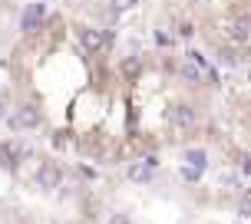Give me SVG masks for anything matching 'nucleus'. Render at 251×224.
<instances>
[{"label": "nucleus", "instance_id": "obj_1", "mask_svg": "<svg viewBox=\"0 0 251 224\" xmlns=\"http://www.w3.org/2000/svg\"><path fill=\"white\" fill-rule=\"evenodd\" d=\"M79 43H83L86 53L102 56V53H109V46H113V37L106 30H96V26H79Z\"/></svg>", "mask_w": 251, "mask_h": 224}, {"label": "nucleus", "instance_id": "obj_2", "mask_svg": "<svg viewBox=\"0 0 251 224\" xmlns=\"http://www.w3.org/2000/svg\"><path fill=\"white\" fill-rule=\"evenodd\" d=\"M7 125L13 132H30L40 125V109L37 106H20V109H13V115H7Z\"/></svg>", "mask_w": 251, "mask_h": 224}, {"label": "nucleus", "instance_id": "obj_3", "mask_svg": "<svg viewBox=\"0 0 251 224\" xmlns=\"http://www.w3.org/2000/svg\"><path fill=\"white\" fill-rule=\"evenodd\" d=\"M43 17H47V0H33L24 10V17H20V30H24V33H37L40 23H43Z\"/></svg>", "mask_w": 251, "mask_h": 224}, {"label": "nucleus", "instance_id": "obj_4", "mask_svg": "<svg viewBox=\"0 0 251 224\" xmlns=\"http://www.w3.org/2000/svg\"><path fill=\"white\" fill-rule=\"evenodd\" d=\"M165 119L176 125V129H188V125H195V109L188 102H172L169 112H165Z\"/></svg>", "mask_w": 251, "mask_h": 224}, {"label": "nucleus", "instance_id": "obj_5", "mask_svg": "<svg viewBox=\"0 0 251 224\" xmlns=\"http://www.w3.org/2000/svg\"><path fill=\"white\" fill-rule=\"evenodd\" d=\"M222 30H225V37L231 40L235 46H245V43L251 40V23L245 20V17H235V20H228Z\"/></svg>", "mask_w": 251, "mask_h": 224}, {"label": "nucleus", "instance_id": "obj_6", "mask_svg": "<svg viewBox=\"0 0 251 224\" xmlns=\"http://www.w3.org/2000/svg\"><path fill=\"white\" fill-rule=\"evenodd\" d=\"M60 178H63V172L56 168L53 162H43L37 168V175H33V181H37L43 191H53V188H60Z\"/></svg>", "mask_w": 251, "mask_h": 224}, {"label": "nucleus", "instance_id": "obj_7", "mask_svg": "<svg viewBox=\"0 0 251 224\" xmlns=\"http://www.w3.org/2000/svg\"><path fill=\"white\" fill-rule=\"evenodd\" d=\"M155 165H159V162H155V158L149 155V158H142V162H132L126 175H129V181H136V185H146V181L152 178V172H155Z\"/></svg>", "mask_w": 251, "mask_h": 224}, {"label": "nucleus", "instance_id": "obj_8", "mask_svg": "<svg viewBox=\"0 0 251 224\" xmlns=\"http://www.w3.org/2000/svg\"><path fill=\"white\" fill-rule=\"evenodd\" d=\"M185 165H188V168H195V172H205V165H208V152H205V149H188L185 152Z\"/></svg>", "mask_w": 251, "mask_h": 224}, {"label": "nucleus", "instance_id": "obj_9", "mask_svg": "<svg viewBox=\"0 0 251 224\" xmlns=\"http://www.w3.org/2000/svg\"><path fill=\"white\" fill-rule=\"evenodd\" d=\"M139 69H142V60H139V56H126V60L119 63V73L129 76V79H132V76H139Z\"/></svg>", "mask_w": 251, "mask_h": 224}, {"label": "nucleus", "instance_id": "obj_10", "mask_svg": "<svg viewBox=\"0 0 251 224\" xmlns=\"http://www.w3.org/2000/svg\"><path fill=\"white\" fill-rule=\"evenodd\" d=\"M7 145H10V152H13V162H17V165H20V162H26V158L33 155V149H30V145H24V142H7Z\"/></svg>", "mask_w": 251, "mask_h": 224}, {"label": "nucleus", "instance_id": "obj_11", "mask_svg": "<svg viewBox=\"0 0 251 224\" xmlns=\"http://www.w3.org/2000/svg\"><path fill=\"white\" fill-rule=\"evenodd\" d=\"M185 56H188V63H192V66H199L201 73H208V69H212V66H208V60H205V56H201L199 50H188Z\"/></svg>", "mask_w": 251, "mask_h": 224}, {"label": "nucleus", "instance_id": "obj_12", "mask_svg": "<svg viewBox=\"0 0 251 224\" xmlns=\"http://www.w3.org/2000/svg\"><path fill=\"white\" fill-rule=\"evenodd\" d=\"M215 60H218V66H228V69H231V66H238V56H235L231 50H218Z\"/></svg>", "mask_w": 251, "mask_h": 224}, {"label": "nucleus", "instance_id": "obj_13", "mask_svg": "<svg viewBox=\"0 0 251 224\" xmlns=\"http://www.w3.org/2000/svg\"><path fill=\"white\" fill-rule=\"evenodd\" d=\"M182 76H185L188 83H201V76H205V73H201L199 66H192V63H185V66H182Z\"/></svg>", "mask_w": 251, "mask_h": 224}, {"label": "nucleus", "instance_id": "obj_14", "mask_svg": "<svg viewBox=\"0 0 251 224\" xmlns=\"http://www.w3.org/2000/svg\"><path fill=\"white\" fill-rule=\"evenodd\" d=\"M0 165L10 172V168H17V162H13V152H10V145H0Z\"/></svg>", "mask_w": 251, "mask_h": 224}, {"label": "nucleus", "instance_id": "obj_15", "mask_svg": "<svg viewBox=\"0 0 251 224\" xmlns=\"http://www.w3.org/2000/svg\"><path fill=\"white\" fill-rule=\"evenodd\" d=\"M218 185L231 191V188H238V178H235V175H222V178H218Z\"/></svg>", "mask_w": 251, "mask_h": 224}, {"label": "nucleus", "instance_id": "obj_16", "mask_svg": "<svg viewBox=\"0 0 251 224\" xmlns=\"http://www.w3.org/2000/svg\"><path fill=\"white\" fill-rule=\"evenodd\" d=\"M182 178H185V181H199L201 172H195V168H188V165H185V168H182Z\"/></svg>", "mask_w": 251, "mask_h": 224}, {"label": "nucleus", "instance_id": "obj_17", "mask_svg": "<svg viewBox=\"0 0 251 224\" xmlns=\"http://www.w3.org/2000/svg\"><path fill=\"white\" fill-rule=\"evenodd\" d=\"M139 0H113V7L116 10H129V7H136Z\"/></svg>", "mask_w": 251, "mask_h": 224}, {"label": "nucleus", "instance_id": "obj_18", "mask_svg": "<svg viewBox=\"0 0 251 224\" xmlns=\"http://www.w3.org/2000/svg\"><path fill=\"white\" fill-rule=\"evenodd\" d=\"M109 224H132V218H129V214H113Z\"/></svg>", "mask_w": 251, "mask_h": 224}, {"label": "nucleus", "instance_id": "obj_19", "mask_svg": "<svg viewBox=\"0 0 251 224\" xmlns=\"http://www.w3.org/2000/svg\"><path fill=\"white\" fill-rule=\"evenodd\" d=\"M192 33H195V26H192V23H182V26H178V37H192Z\"/></svg>", "mask_w": 251, "mask_h": 224}, {"label": "nucleus", "instance_id": "obj_20", "mask_svg": "<svg viewBox=\"0 0 251 224\" xmlns=\"http://www.w3.org/2000/svg\"><path fill=\"white\" fill-rule=\"evenodd\" d=\"M7 119V106H3V99H0V122Z\"/></svg>", "mask_w": 251, "mask_h": 224}]
</instances>
